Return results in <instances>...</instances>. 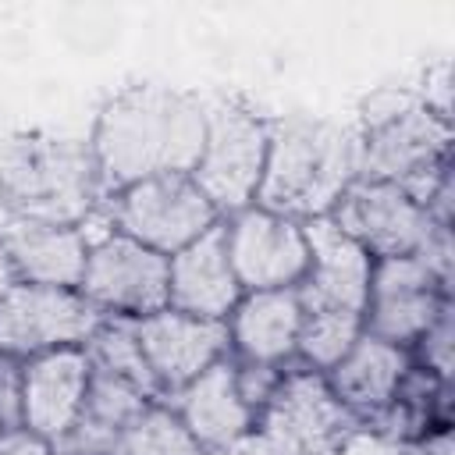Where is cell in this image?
<instances>
[{"label": "cell", "mask_w": 455, "mask_h": 455, "mask_svg": "<svg viewBox=\"0 0 455 455\" xmlns=\"http://www.w3.org/2000/svg\"><path fill=\"white\" fill-rule=\"evenodd\" d=\"M206 139V107L192 92L132 85L96 117L92 160L103 192H121L156 174H192Z\"/></svg>", "instance_id": "6da1fadb"}, {"label": "cell", "mask_w": 455, "mask_h": 455, "mask_svg": "<svg viewBox=\"0 0 455 455\" xmlns=\"http://www.w3.org/2000/svg\"><path fill=\"white\" fill-rule=\"evenodd\" d=\"M359 178L398 185L437 228H451V121L419 92L380 89L359 114Z\"/></svg>", "instance_id": "7a4b0ae2"}, {"label": "cell", "mask_w": 455, "mask_h": 455, "mask_svg": "<svg viewBox=\"0 0 455 455\" xmlns=\"http://www.w3.org/2000/svg\"><path fill=\"white\" fill-rule=\"evenodd\" d=\"M359 178V139L331 121H270L267 164L256 206L288 220L327 217L341 192Z\"/></svg>", "instance_id": "3957f363"}, {"label": "cell", "mask_w": 455, "mask_h": 455, "mask_svg": "<svg viewBox=\"0 0 455 455\" xmlns=\"http://www.w3.org/2000/svg\"><path fill=\"white\" fill-rule=\"evenodd\" d=\"M103 196L89 142L64 135H14L0 149V210L7 220L82 228Z\"/></svg>", "instance_id": "277c9868"}, {"label": "cell", "mask_w": 455, "mask_h": 455, "mask_svg": "<svg viewBox=\"0 0 455 455\" xmlns=\"http://www.w3.org/2000/svg\"><path fill=\"white\" fill-rule=\"evenodd\" d=\"M359 427L323 373L309 366L281 373L252 423L263 455H345Z\"/></svg>", "instance_id": "5b68a950"}, {"label": "cell", "mask_w": 455, "mask_h": 455, "mask_svg": "<svg viewBox=\"0 0 455 455\" xmlns=\"http://www.w3.org/2000/svg\"><path fill=\"white\" fill-rule=\"evenodd\" d=\"M267 142L270 121L249 107L220 100L206 110V139L192 167V181L217 213H238L252 206L267 164Z\"/></svg>", "instance_id": "8992f818"}, {"label": "cell", "mask_w": 455, "mask_h": 455, "mask_svg": "<svg viewBox=\"0 0 455 455\" xmlns=\"http://www.w3.org/2000/svg\"><path fill=\"white\" fill-rule=\"evenodd\" d=\"M217 220L220 213L199 192L192 174H156L110 196V231L167 259Z\"/></svg>", "instance_id": "52a82bcc"}, {"label": "cell", "mask_w": 455, "mask_h": 455, "mask_svg": "<svg viewBox=\"0 0 455 455\" xmlns=\"http://www.w3.org/2000/svg\"><path fill=\"white\" fill-rule=\"evenodd\" d=\"M167 288H171L167 256L117 231H107L103 238H89V256L78 291L103 316L142 320L149 313H160L167 309Z\"/></svg>", "instance_id": "ba28073f"}, {"label": "cell", "mask_w": 455, "mask_h": 455, "mask_svg": "<svg viewBox=\"0 0 455 455\" xmlns=\"http://www.w3.org/2000/svg\"><path fill=\"white\" fill-rule=\"evenodd\" d=\"M103 313L78 288L14 284L0 302V352L32 359L53 348H82Z\"/></svg>", "instance_id": "9c48e42d"}, {"label": "cell", "mask_w": 455, "mask_h": 455, "mask_svg": "<svg viewBox=\"0 0 455 455\" xmlns=\"http://www.w3.org/2000/svg\"><path fill=\"white\" fill-rule=\"evenodd\" d=\"M331 224L348 235L370 259L416 256L437 231V224L419 210L398 185L355 178L341 199L331 206Z\"/></svg>", "instance_id": "30bf717a"}, {"label": "cell", "mask_w": 455, "mask_h": 455, "mask_svg": "<svg viewBox=\"0 0 455 455\" xmlns=\"http://www.w3.org/2000/svg\"><path fill=\"white\" fill-rule=\"evenodd\" d=\"M448 302L451 284H444L419 256L377 259L370 274L363 331L398 348H412Z\"/></svg>", "instance_id": "8fae6325"}, {"label": "cell", "mask_w": 455, "mask_h": 455, "mask_svg": "<svg viewBox=\"0 0 455 455\" xmlns=\"http://www.w3.org/2000/svg\"><path fill=\"white\" fill-rule=\"evenodd\" d=\"M224 238L242 291L299 288L309 270V245L299 220L245 206L224 224Z\"/></svg>", "instance_id": "7c38bea8"}, {"label": "cell", "mask_w": 455, "mask_h": 455, "mask_svg": "<svg viewBox=\"0 0 455 455\" xmlns=\"http://www.w3.org/2000/svg\"><path fill=\"white\" fill-rule=\"evenodd\" d=\"M135 338L146 355V366L160 391H181L203 370L228 355L231 338L224 320H203L178 309H160L135 320Z\"/></svg>", "instance_id": "4fadbf2b"}, {"label": "cell", "mask_w": 455, "mask_h": 455, "mask_svg": "<svg viewBox=\"0 0 455 455\" xmlns=\"http://www.w3.org/2000/svg\"><path fill=\"white\" fill-rule=\"evenodd\" d=\"M89 355L85 348H53L21 363V427L43 441H64L85 405Z\"/></svg>", "instance_id": "5bb4252c"}, {"label": "cell", "mask_w": 455, "mask_h": 455, "mask_svg": "<svg viewBox=\"0 0 455 455\" xmlns=\"http://www.w3.org/2000/svg\"><path fill=\"white\" fill-rule=\"evenodd\" d=\"M302 231L309 245V270L295 288L299 302L309 309H345L363 316L373 259L348 235H341L331 217H313Z\"/></svg>", "instance_id": "9a60e30c"}, {"label": "cell", "mask_w": 455, "mask_h": 455, "mask_svg": "<svg viewBox=\"0 0 455 455\" xmlns=\"http://www.w3.org/2000/svg\"><path fill=\"white\" fill-rule=\"evenodd\" d=\"M174 398H178L174 416L210 455L231 451L252 434L256 412L238 387V366L231 355L217 359L181 391H174Z\"/></svg>", "instance_id": "2e32d148"}, {"label": "cell", "mask_w": 455, "mask_h": 455, "mask_svg": "<svg viewBox=\"0 0 455 455\" xmlns=\"http://www.w3.org/2000/svg\"><path fill=\"white\" fill-rule=\"evenodd\" d=\"M171 288L167 306L203 320H228L242 299V284L228 259L224 220L203 231L196 242L178 249L171 259Z\"/></svg>", "instance_id": "e0dca14e"}, {"label": "cell", "mask_w": 455, "mask_h": 455, "mask_svg": "<svg viewBox=\"0 0 455 455\" xmlns=\"http://www.w3.org/2000/svg\"><path fill=\"white\" fill-rule=\"evenodd\" d=\"M0 249H4L18 284L78 288L82 274H85L89 235H85V228L7 220L0 228Z\"/></svg>", "instance_id": "ac0fdd59"}, {"label": "cell", "mask_w": 455, "mask_h": 455, "mask_svg": "<svg viewBox=\"0 0 455 455\" xmlns=\"http://www.w3.org/2000/svg\"><path fill=\"white\" fill-rule=\"evenodd\" d=\"M409 366H412L409 348H398V345L363 331L359 341L323 373V380L334 391V398L359 423H370L391 402V395Z\"/></svg>", "instance_id": "d6986e66"}, {"label": "cell", "mask_w": 455, "mask_h": 455, "mask_svg": "<svg viewBox=\"0 0 455 455\" xmlns=\"http://www.w3.org/2000/svg\"><path fill=\"white\" fill-rule=\"evenodd\" d=\"M302 327V302L295 288H270V291H242L238 306L231 309L228 338L242 363H267L281 366L295 355Z\"/></svg>", "instance_id": "ffe728a7"}, {"label": "cell", "mask_w": 455, "mask_h": 455, "mask_svg": "<svg viewBox=\"0 0 455 455\" xmlns=\"http://www.w3.org/2000/svg\"><path fill=\"white\" fill-rule=\"evenodd\" d=\"M82 348H85L89 366L96 373H107V377H117V380L139 387L149 402H160L164 398V391L153 380V373L146 366V355L139 348L135 320H128V316H103L100 327L92 331V338Z\"/></svg>", "instance_id": "44dd1931"}, {"label": "cell", "mask_w": 455, "mask_h": 455, "mask_svg": "<svg viewBox=\"0 0 455 455\" xmlns=\"http://www.w3.org/2000/svg\"><path fill=\"white\" fill-rule=\"evenodd\" d=\"M363 334V316L345 309H309L302 306V327L295 355L306 359L309 370H331Z\"/></svg>", "instance_id": "7402d4cb"}, {"label": "cell", "mask_w": 455, "mask_h": 455, "mask_svg": "<svg viewBox=\"0 0 455 455\" xmlns=\"http://www.w3.org/2000/svg\"><path fill=\"white\" fill-rule=\"evenodd\" d=\"M121 455H210L167 405H149L121 437Z\"/></svg>", "instance_id": "603a6c76"}, {"label": "cell", "mask_w": 455, "mask_h": 455, "mask_svg": "<svg viewBox=\"0 0 455 455\" xmlns=\"http://www.w3.org/2000/svg\"><path fill=\"white\" fill-rule=\"evenodd\" d=\"M416 348V366L430 370L441 380H451V302L437 313V320L423 331V338L412 345Z\"/></svg>", "instance_id": "cb8c5ba5"}, {"label": "cell", "mask_w": 455, "mask_h": 455, "mask_svg": "<svg viewBox=\"0 0 455 455\" xmlns=\"http://www.w3.org/2000/svg\"><path fill=\"white\" fill-rule=\"evenodd\" d=\"M0 427H21V359L0 352Z\"/></svg>", "instance_id": "d4e9b609"}, {"label": "cell", "mask_w": 455, "mask_h": 455, "mask_svg": "<svg viewBox=\"0 0 455 455\" xmlns=\"http://www.w3.org/2000/svg\"><path fill=\"white\" fill-rule=\"evenodd\" d=\"M387 455H455V444H451V427H437L416 441H402V444H391Z\"/></svg>", "instance_id": "484cf974"}, {"label": "cell", "mask_w": 455, "mask_h": 455, "mask_svg": "<svg viewBox=\"0 0 455 455\" xmlns=\"http://www.w3.org/2000/svg\"><path fill=\"white\" fill-rule=\"evenodd\" d=\"M0 455H53V444L32 434L28 427L0 430Z\"/></svg>", "instance_id": "4316f807"}, {"label": "cell", "mask_w": 455, "mask_h": 455, "mask_svg": "<svg viewBox=\"0 0 455 455\" xmlns=\"http://www.w3.org/2000/svg\"><path fill=\"white\" fill-rule=\"evenodd\" d=\"M53 455H96V451H85V448H75V444H53Z\"/></svg>", "instance_id": "83f0119b"}, {"label": "cell", "mask_w": 455, "mask_h": 455, "mask_svg": "<svg viewBox=\"0 0 455 455\" xmlns=\"http://www.w3.org/2000/svg\"><path fill=\"white\" fill-rule=\"evenodd\" d=\"M0 430H4V427H0Z\"/></svg>", "instance_id": "f1b7e54d"}]
</instances>
